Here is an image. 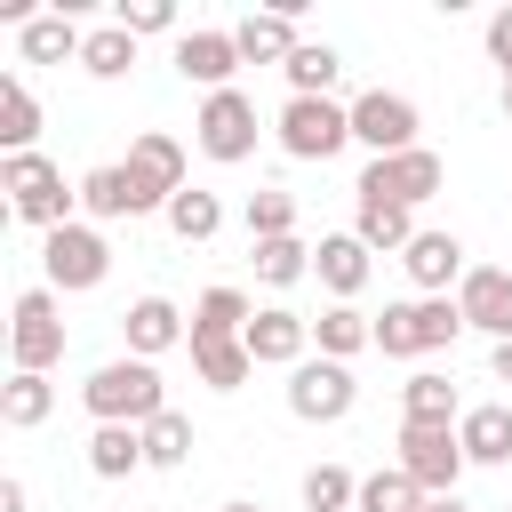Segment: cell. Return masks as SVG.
Listing matches in <instances>:
<instances>
[{"instance_id": "cell-1", "label": "cell", "mask_w": 512, "mask_h": 512, "mask_svg": "<svg viewBox=\"0 0 512 512\" xmlns=\"http://www.w3.org/2000/svg\"><path fill=\"white\" fill-rule=\"evenodd\" d=\"M0 192H8V216L32 224L40 240H48L56 224H72V200H80V184H64V168H56L48 152H16V160H0Z\"/></svg>"}, {"instance_id": "cell-2", "label": "cell", "mask_w": 512, "mask_h": 512, "mask_svg": "<svg viewBox=\"0 0 512 512\" xmlns=\"http://www.w3.org/2000/svg\"><path fill=\"white\" fill-rule=\"evenodd\" d=\"M80 400H88L96 424H152V416H168V384H160L152 360H104L80 384Z\"/></svg>"}, {"instance_id": "cell-3", "label": "cell", "mask_w": 512, "mask_h": 512, "mask_svg": "<svg viewBox=\"0 0 512 512\" xmlns=\"http://www.w3.org/2000/svg\"><path fill=\"white\" fill-rule=\"evenodd\" d=\"M456 328H464L456 296H408V304H384L376 312V352L384 360H424V352L456 344Z\"/></svg>"}, {"instance_id": "cell-4", "label": "cell", "mask_w": 512, "mask_h": 512, "mask_svg": "<svg viewBox=\"0 0 512 512\" xmlns=\"http://www.w3.org/2000/svg\"><path fill=\"white\" fill-rule=\"evenodd\" d=\"M352 144V104L336 96H288L280 104V152L288 160H336Z\"/></svg>"}, {"instance_id": "cell-5", "label": "cell", "mask_w": 512, "mask_h": 512, "mask_svg": "<svg viewBox=\"0 0 512 512\" xmlns=\"http://www.w3.org/2000/svg\"><path fill=\"white\" fill-rule=\"evenodd\" d=\"M8 360L24 376H48L64 360V320H56V288H24L8 312Z\"/></svg>"}, {"instance_id": "cell-6", "label": "cell", "mask_w": 512, "mask_h": 512, "mask_svg": "<svg viewBox=\"0 0 512 512\" xmlns=\"http://www.w3.org/2000/svg\"><path fill=\"white\" fill-rule=\"evenodd\" d=\"M440 184H448V168H440V152H424V144H416V152H392V160H368L352 192H360V200H392V208H424V200H432Z\"/></svg>"}, {"instance_id": "cell-7", "label": "cell", "mask_w": 512, "mask_h": 512, "mask_svg": "<svg viewBox=\"0 0 512 512\" xmlns=\"http://www.w3.org/2000/svg\"><path fill=\"white\" fill-rule=\"evenodd\" d=\"M40 272H48V288H72V296H80V288H96V280L112 272V248H104L96 224L72 216V224H56V232L40 240Z\"/></svg>"}, {"instance_id": "cell-8", "label": "cell", "mask_w": 512, "mask_h": 512, "mask_svg": "<svg viewBox=\"0 0 512 512\" xmlns=\"http://www.w3.org/2000/svg\"><path fill=\"white\" fill-rule=\"evenodd\" d=\"M400 472H408L424 496H456V472H464L456 424H400Z\"/></svg>"}, {"instance_id": "cell-9", "label": "cell", "mask_w": 512, "mask_h": 512, "mask_svg": "<svg viewBox=\"0 0 512 512\" xmlns=\"http://www.w3.org/2000/svg\"><path fill=\"white\" fill-rule=\"evenodd\" d=\"M192 136H200V152L208 160H248L256 152V104L240 96V88H216V96H200V112H192Z\"/></svg>"}, {"instance_id": "cell-10", "label": "cell", "mask_w": 512, "mask_h": 512, "mask_svg": "<svg viewBox=\"0 0 512 512\" xmlns=\"http://www.w3.org/2000/svg\"><path fill=\"white\" fill-rule=\"evenodd\" d=\"M352 144H368L376 160L416 152V104L392 96V88H360V96H352Z\"/></svg>"}, {"instance_id": "cell-11", "label": "cell", "mask_w": 512, "mask_h": 512, "mask_svg": "<svg viewBox=\"0 0 512 512\" xmlns=\"http://www.w3.org/2000/svg\"><path fill=\"white\" fill-rule=\"evenodd\" d=\"M352 400H360V384H352L344 360H304V368H288V408H296L304 424H336V416H352Z\"/></svg>"}, {"instance_id": "cell-12", "label": "cell", "mask_w": 512, "mask_h": 512, "mask_svg": "<svg viewBox=\"0 0 512 512\" xmlns=\"http://www.w3.org/2000/svg\"><path fill=\"white\" fill-rule=\"evenodd\" d=\"M120 336H128V360H160V352L192 344V320H184L168 296H136V304L120 312Z\"/></svg>"}, {"instance_id": "cell-13", "label": "cell", "mask_w": 512, "mask_h": 512, "mask_svg": "<svg viewBox=\"0 0 512 512\" xmlns=\"http://www.w3.org/2000/svg\"><path fill=\"white\" fill-rule=\"evenodd\" d=\"M248 360L256 368H304V344H312V320L304 312H288V304H264L256 320H248Z\"/></svg>"}, {"instance_id": "cell-14", "label": "cell", "mask_w": 512, "mask_h": 512, "mask_svg": "<svg viewBox=\"0 0 512 512\" xmlns=\"http://www.w3.org/2000/svg\"><path fill=\"white\" fill-rule=\"evenodd\" d=\"M456 312H464V328H488L496 344H512V272L504 264H472L464 288H456Z\"/></svg>"}, {"instance_id": "cell-15", "label": "cell", "mask_w": 512, "mask_h": 512, "mask_svg": "<svg viewBox=\"0 0 512 512\" xmlns=\"http://www.w3.org/2000/svg\"><path fill=\"white\" fill-rule=\"evenodd\" d=\"M80 208L112 224V216H152L160 200L136 184V168H128V160H104V168H88V176H80Z\"/></svg>"}, {"instance_id": "cell-16", "label": "cell", "mask_w": 512, "mask_h": 512, "mask_svg": "<svg viewBox=\"0 0 512 512\" xmlns=\"http://www.w3.org/2000/svg\"><path fill=\"white\" fill-rule=\"evenodd\" d=\"M176 72H184V80H200V88L216 96V88H232V72H240V40H232V32H216V24H200V32H184V40H176Z\"/></svg>"}, {"instance_id": "cell-17", "label": "cell", "mask_w": 512, "mask_h": 512, "mask_svg": "<svg viewBox=\"0 0 512 512\" xmlns=\"http://www.w3.org/2000/svg\"><path fill=\"white\" fill-rule=\"evenodd\" d=\"M400 264H408V280H416L424 296H448V280L464 288V272H472V264H464V240H456V232H416V240L400 248Z\"/></svg>"}, {"instance_id": "cell-18", "label": "cell", "mask_w": 512, "mask_h": 512, "mask_svg": "<svg viewBox=\"0 0 512 512\" xmlns=\"http://www.w3.org/2000/svg\"><path fill=\"white\" fill-rule=\"evenodd\" d=\"M128 168H136V184H144L160 208L184 192V144H176V136H160V128H144V136L128 144Z\"/></svg>"}, {"instance_id": "cell-19", "label": "cell", "mask_w": 512, "mask_h": 512, "mask_svg": "<svg viewBox=\"0 0 512 512\" xmlns=\"http://www.w3.org/2000/svg\"><path fill=\"white\" fill-rule=\"evenodd\" d=\"M312 272H320V288H328L336 304H352V296L368 288V240H360V232H328V240L312 248Z\"/></svg>"}, {"instance_id": "cell-20", "label": "cell", "mask_w": 512, "mask_h": 512, "mask_svg": "<svg viewBox=\"0 0 512 512\" xmlns=\"http://www.w3.org/2000/svg\"><path fill=\"white\" fill-rule=\"evenodd\" d=\"M232 40H240V64H288V56L304 48L288 8H256V16H240V24H232Z\"/></svg>"}, {"instance_id": "cell-21", "label": "cell", "mask_w": 512, "mask_h": 512, "mask_svg": "<svg viewBox=\"0 0 512 512\" xmlns=\"http://www.w3.org/2000/svg\"><path fill=\"white\" fill-rule=\"evenodd\" d=\"M456 440H464V464H512V408L504 400H480L456 416Z\"/></svg>"}, {"instance_id": "cell-22", "label": "cell", "mask_w": 512, "mask_h": 512, "mask_svg": "<svg viewBox=\"0 0 512 512\" xmlns=\"http://www.w3.org/2000/svg\"><path fill=\"white\" fill-rule=\"evenodd\" d=\"M16 48H24V64H80V48H88V32L72 24V8H48V16H32L24 32H16Z\"/></svg>"}, {"instance_id": "cell-23", "label": "cell", "mask_w": 512, "mask_h": 512, "mask_svg": "<svg viewBox=\"0 0 512 512\" xmlns=\"http://www.w3.org/2000/svg\"><path fill=\"white\" fill-rule=\"evenodd\" d=\"M312 344H320V360H352V352L376 344V320H368L360 304H328V312L312 320Z\"/></svg>"}, {"instance_id": "cell-24", "label": "cell", "mask_w": 512, "mask_h": 512, "mask_svg": "<svg viewBox=\"0 0 512 512\" xmlns=\"http://www.w3.org/2000/svg\"><path fill=\"white\" fill-rule=\"evenodd\" d=\"M192 368H200V384H216V392H240V384L256 376V360H248L240 336H192Z\"/></svg>"}, {"instance_id": "cell-25", "label": "cell", "mask_w": 512, "mask_h": 512, "mask_svg": "<svg viewBox=\"0 0 512 512\" xmlns=\"http://www.w3.org/2000/svg\"><path fill=\"white\" fill-rule=\"evenodd\" d=\"M464 408H456V384L440 376V368H416L408 384H400V424H456Z\"/></svg>"}, {"instance_id": "cell-26", "label": "cell", "mask_w": 512, "mask_h": 512, "mask_svg": "<svg viewBox=\"0 0 512 512\" xmlns=\"http://www.w3.org/2000/svg\"><path fill=\"white\" fill-rule=\"evenodd\" d=\"M32 136H40V96L8 72V80H0V160L32 152Z\"/></svg>"}, {"instance_id": "cell-27", "label": "cell", "mask_w": 512, "mask_h": 512, "mask_svg": "<svg viewBox=\"0 0 512 512\" xmlns=\"http://www.w3.org/2000/svg\"><path fill=\"white\" fill-rule=\"evenodd\" d=\"M136 464H144V424H96L88 472H96V480H128Z\"/></svg>"}, {"instance_id": "cell-28", "label": "cell", "mask_w": 512, "mask_h": 512, "mask_svg": "<svg viewBox=\"0 0 512 512\" xmlns=\"http://www.w3.org/2000/svg\"><path fill=\"white\" fill-rule=\"evenodd\" d=\"M48 408H56V384H48V376H24V368H16V376L0 384V424H8V432L48 424Z\"/></svg>"}, {"instance_id": "cell-29", "label": "cell", "mask_w": 512, "mask_h": 512, "mask_svg": "<svg viewBox=\"0 0 512 512\" xmlns=\"http://www.w3.org/2000/svg\"><path fill=\"white\" fill-rule=\"evenodd\" d=\"M280 72H288V88H296V96H328V88L344 80V56H336L328 40H304V48H296Z\"/></svg>"}, {"instance_id": "cell-30", "label": "cell", "mask_w": 512, "mask_h": 512, "mask_svg": "<svg viewBox=\"0 0 512 512\" xmlns=\"http://www.w3.org/2000/svg\"><path fill=\"white\" fill-rule=\"evenodd\" d=\"M352 232L368 240V256H376V248H408V240H416V208H392V200H360Z\"/></svg>"}, {"instance_id": "cell-31", "label": "cell", "mask_w": 512, "mask_h": 512, "mask_svg": "<svg viewBox=\"0 0 512 512\" xmlns=\"http://www.w3.org/2000/svg\"><path fill=\"white\" fill-rule=\"evenodd\" d=\"M248 320H256V304L240 288H208L192 304V336H248Z\"/></svg>"}, {"instance_id": "cell-32", "label": "cell", "mask_w": 512, "mask_h": 512, "mask_svg": "<svg viewBox=\"0 0 512 512\" xmlns=\"http://www.w3.org/2000/svg\"><path fill=\"white\" fill-rule=\"evenodd\" d=\"M128 64H136V32L96 24V32H88V48H80V72H88V80H120Z\"/></svg>"}, {"instance_id": "cell-33", "label": "cell", "mask_w": 512, "mask_h": 512, "mask_svg": "<svg viewBox=\"0 0 512 512\" xmlns=\"http://www.w3.org/2000/svg\"><path fill=\"white\" fill-rule=\"evenodd\" d=\"M168 232H176V240H216V232H224V208H216V192L184 184V192L168 200Z\"/></svg>"}, {"instance_id": "cell-34", "label": "cell", "mask_w": 512, "mask_h": 512, "mask_svg": "<svg viewBox=\"0 0 512 512\" xmlns=\"http://www.w3.org/2000/svg\"><path fill=\"white\" fill-rule=\"evenodd\" d=\"M144 464H152V472L192 464V416H176V408H168V416H152V424H144Z\"/></svg>"}, {"instance_id": "cell-35", "label": "cell", "mask_w": 512, "mask_h": 512, "mask_svg": "<svg viewBox=\"0 0 512 512\" xmlns=\"http://www.w3.org/2000/svg\"><path fill=\"white\" fill-rule=\"evenodd\" d=\"M352 512H424V488H416L400 464H384V472L360 480V504H352Z\"/></svg>"}, {"instance_id": "cell-36", "label": "cell", "mask_w": 512, "mask_h": 512, "mask_svg": "<svg viewBox=\"0 0 512 512\" xmlns=\"http://www.w3.org/2000/svg\"><path fill=\"white\" fill-rule=\"evenodd\" d=\"M304 272H312V248H304L296 232H288V240H256V280H264V288H296Z\"/></svg>"}, {"instance_id": "cell-37", "label": "cell", "mask_w": 512, "mask_h": 512, "mask_svg": "<svg viewBox=\"0 0 512 512\" xmlns=\"http://www.w3.org/2000/svg\"><path fill=\"white\" fill-rule=\"evenodd\" d=\"M360 504V480L344 464H312L304 472V512H352Z\"/></svg>"}, {"instance_id": "cell-38", "label": "cell", "mask_w": 512, "mask_h": 512, "mask_svg": "<svg viewBox=\"0 0 512 512\" xmlns=\"http://www.w3.org/2000/svg\"><path fill=\"white\" fill-rule=\"evenodd\" d=\"M296 232V192H248V240H288Z\"/></svg>"}, {"instance_id": "cell-39", "label": "cell", "mask_w": 512, "mask_h": 512, "mask_svg": "<svg viewBox=\"0 0 512 512\" xmlns=\"http://www.w3.org/2000/svg\"><path fill=\"white\" fill-rule=\"evenodd\" d=\"M112 24H120V32H136V40H144V32H176V0H120V16H112ZM176 40H184V32H176Z\"/></svg>"}, {"instance_id": "cell-40", "label": "cell", "mask_w": 512, "mask_h": 512, "mask_svg": "<svg viewBox=\"0 0 512 512\" xmlns=\"http://www.w3.org/2000/svg\"><path fill=\"white\" fill-rule=\"evenodd\" d=\"M488 56L512 72V8H496V16H488Z\"/></svg>"}, {"instance_id": "cell-41", "label": "cell", "mask_w": 512, "mask_h": 512, "mask_svg": "<svg viewBox=\"0 0 512 512\" xmlns=\"http://www.w3.org/2000/svg\"><path fill=\"white\" fill-rule=\"evenodd\" d=\"M0 512H24V480H16V472L0 480Z\"/></svg>"}, {"instance_id": "cell-42", "label": "cell", "mask_w": 512, "mask_h": 512, "mask_svg": "<svg viewBox=\"0 0 512 512\" xmlns=\"http://www.w3.org/2000/svg\"><path fill=\"white\" fill-rule=\"evenodd\" d=\"M488 376H496V384H512V344H496V352H488Z\"/></svg>"}, {"instance_id": "cell-43", "label": "cell", "mask_w": 512, "mask_h": 512, "mask_svg": "<svg viewBox=\"0 0 512 512\" xmlns=\"http://www.w3.org/2000/svg\"><path fill=\"white\" fill-rule=\"evenodd\" d=\"M424 512H472L464 496H424Z\"/></svg>"}, {"instance_id": "cell-44", "label": "cell", "mask_w": 512, "mask_h": 512, "mask_svg": "<svg viewBox=\"0 0 512 512\" xmlns=\"http://www.w3.org/2000/svg\"><path fill=\"white\" fill-rule=\"evenodd\" d=\"M504 120H512V72H504Z\"/></svg>"}, {"instance_id": "cell-45", "label": "cell", "mask_w": 512, "mask_h": 512, "mask_svg": "<svg viewBox=\"0 0 512 512\" xmlns=\"http://www.w3.org/2000/svg\"><path fill=\"white\" fill-rule=\"evenodd\" d=\"M224 512H256V504H224Z\"/></svg>"}]
</instances>
